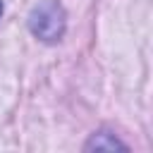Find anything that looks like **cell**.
Here are the masks:
<instances>
[{
  "label": "cell",
  "instance_id": "3",
  "mask_svg": "<svg viewBox=\"0 0 153 153\" xmlns=\"http://www.w3.org/2000/svg\"><path fill=\"white\" fill-rule=\"evenodd\" d=\"M0 14H2V0H0Z\"/></svg>",
  "mask_w": 153,
  "mask_h": 153
},
{
  "label": "cell",
  "instance_id": "2",
  "mask_svg": "<svg viewBox=\"0 0 153 153\" xmlns=\"http://www.w3.org/2000/svg\"><path fill=\"white\" fill-rule=\"evenodd\" d=\"M86 148H88V151H91V148H96V151H115V148H122V151H124L127 146L120 143L112 134H96V136L86 143Z\"/></svg>",
  "mask_w": 153,
  "mask_h": 153
},
{
  "label": "cell",
  "instance_id": "1",
  "mask_svg": "<svg viewBox=\"0 0 153 153\" xmlns=\"http://www.w3.org/2000/svg\"><path fill=\"white\" fill-rule=\"evenodd\" d=\"M29 29L36 38L45 43H55L65 33V12L55 0H45L36 5L29 14Z\"/></svg>",
  "mask_w": 153,
  "mask_h": 153
}]
</instances>
